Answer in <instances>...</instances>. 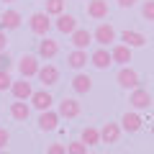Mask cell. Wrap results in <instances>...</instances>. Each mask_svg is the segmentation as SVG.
Wrapping results in <instances>:
<instances>
[{
  "label": "cell",
  "instance_id": "cell-14",
  "mask_svg": "<svg viewBox=\"0 0 154 154\" xmlns=\"http://www.w3.org/2000/svg\"><path fill=\"white\" fill-rule=\"evenodd\" d=\"M69 36H72V44H75V49H88L90 41H93V33H90L88 28H75Z\"/></svg>",
  "mask_w": 154,
  "mask_h": 154
},
{
  "label": "cell",
  "instance_id": "cell-9",
  "mask_svg": "<svg viewBox=\"0 0 154 154\" xmlns=\"http://www.w3.org/2000/svg\"><path fill=\"white\" fill-rule=\"evenodd\" d=\"M80 103H77L75 98H64L59 103V110H57V113H59V118H77V116H80Z\"/></svg>",
  "mask_w": 154,
  "mask_h": 154
},
{
  "label": "cell",
  "instance_id": "cell-3",
  "mask_svg": "<svg viewBox=\"0 0 154 154\" xmlns=\"http://www.w3.org/2000/svg\"><path fill=\"white\" fill-rule=\"evenodd\" d=\"M93 41H98L100 46L113 44V41H116V28L110 26V23H100V26L93 31Z\"/></svg>",
  "mask_w": 154,
  "mask_h": 154
},
{
  "label": "cell",
  "instance_id": "cell-23",
  "mask_svg": "<svg viewBox=\"0 0 154 154\" xmlns=\"http://www.w3.org/2000/svg\"><path fill=\"white\" fill-rule=\"evenodd\" d=\"M67 64L72 67V69H82L85 64H88V51L85 49H75L67 54Z\"/></svg>",
  "mask_w": 154,
  "mask_h": 154
},
{
  "label": "cell",
  "instance_id": "cell-35",
  "mask_svg": "<svg viewBox=\"0 0 154 154\" xmlns=\"http://www.w3.org/2000/svg\"><path fill=\"white\" fill-rule=\"evenodd\" d=\"M3 3H13V0H3Z\"/></svg>",
  "mask_w": 154,
  "mask_h": 154
},
{
  "label": "cell",
  "instance_id": "cell-24",
  "mask_svg": "<svg viewBox=\"0 0 154 154\" xmlns=\"http://www.w3.org/2000/svg\"><path fill=\"white\" fill-rule=\"evenodd\" d=\"M82 141L88 144V146H98V144H100V131H98V128H93V126L82 128Z\"/></svg>",
  "mask_w": 154,
  "mask_h": 154
},
{
  "label": "cell",
  "instance_id": "cell-34",
  "mask_svg": "<svg viewBox=\"0 0 154 154\" xmlns=\"http://www.w3.org/2000/svg\"><path fill=\"white\" fill-rule=\"evenodd\" d=\"M152 136H154V123H152Z\"/></svg>",
  "mask_w": 154,
  "mask_h": 154
},
{
  "label": "cell",
  "instance_id": "cell-19",
  "mask_svg": "<svg viewBox=\"0 0 154 154\" xmlns=\"http://www.w3.org/2000/svg\"><path fill=\"white\" fill-rule=\"evenodd\" d=\"M121 41H123L126 46H131V49H139V46L146 44V36L139 33V31H123V33H121Z\"/></svg>",
  "mask_w": 154,
  "mask_h": 154
},
{
  "label": "cell",
  "instance_id": "cell-33",
  "mask_svg": "<svg viewBox=\"0 0 154 154\" xmlns=\"http://www.w3.org/2000/svg\"><path fill=\"white\" fill-rule=\"evenodd\" d=\"M118 5H121V8H134V5H136V0H118Z\"/></svg>",
  "mask_w": 154,
  "mask_h": 154
},
{
  "label": "cell",
  "instance_id": "cell-5",
  "mask_svg": "<svg viewBox=\"0 0 154 154\" xmlns=\"http://www.w3.org/2000/svg\"><path fill=\"white\" fill-rule=\"evenodd\" d=\"M128 103H131V108L144 110V108L152 105V95H149V90H144V88H134L131 95H128Z\"/></svg>",
  "mask_w": 154,
  "mask_h": 154
},
{
  "label": "cell",
  "instance_id": "cell-15",
  "mask_svg": "<svg viewBox=\"0 0 154 154\" xmlns=\"http://www.w3.org/2000/svg\"><path fill=\"white\" fill-rule=\"evenodd\" d=\"M21 26V13L18 11H5L3 16H0V28L3 31H13V28Z\"/></svg>",
  "mask_w": 154,
  "mask_h": 154
},
{
  "label": "cell",
  "instance_id": "cell-7",
  "mask_svg": "<svg viewBox=\"0 0 154 154\" xmlns=\"http://www.w3.org/2000/svg\"><path fill=\"white\" fill-rule=\"evenodd\" d=\"M36 77H38V82H44V88H51V85L59 82V69L54 64H44V67H38Z\"/></svg>",
  "mask_w": 154,
  "mask_h": 154
},
{
  "label": "cell",
  "instance_id": "cell-25",
  "mask_svg": "<svg viewBox=\"0 0 154 154\" xmlns=\"http://www.w3.org/2000/svg\"><path fill=\"white\" fill-rule=\"evenodd\" d=\"M46 13H49V16L64 13V0H46Z\"/></svg>",
  "mask_w": 154,
  "mask_h": 154
},
{
  "label": "cell",
  "instance_id": "cell-6",
  "mask_svg": "<svg viewBox=\"0 0 154 154\" xmlns=\"http://www.w3.org/2000/svg\"><path fill=\"white\" fill-rule=\"evenodd\" d=\"M38 59L33 54H23L21 59H18V72H21V77H36L38 72Z\"/></svg>",
  "mask_w": 154,
  "mask_h": 154
},
{
  "label": "cell",
  "instance_id": "cell-11",
  "mask_svg": "<svg viewBox=\"0 0 154 154\" xmlns=\"http://www.w3.org/2000/svg\"><path fill=\"white\" fill-rule=\"evenodd\" d=\"M90 62H93L98 69H108V67L113 64V57H110V51L105 49V46H100V49H95L93 54H90Z\"/></svg>",
  "mask_w": 154,
  "mask_h": 154
},
{
  "label": "cell",
  "instance_id": "cell-20",
  "mask_svg": "<svg viewBox=\"0 0 154 154\" xmlns=\"http://www.w3.org/2000/svg\"><path fill=\"white\" fill-rule=\"evenodd\" d=\"M51 103H54V98H51L46 90H38V93L31 95V105H33L36 110H46V108H51Z\"/></svg>",
  "mask_w": 154,
  "mask_h": 154
},
{
  "label": "cell",
  "instance_id": "cell-8",
  "mask_svg": "<svg viewBox=\"0 0 154 154\" xmlns=\"http://www.w3.org/2000/svg\"><path fill=\"white\" fill-rule=\"evenodd\" d=\"M57 123H59V113L57 110H51V108L41 110V116H38V128L41 131H54Z\"/></svg>",
  "mask_w": 154,
  "mask_h": 154
},
{
  "label": "cell",
  "instance_id": "cell-28",
  "mask_svg": "<svg viewBox=\"0 0 154 154\" xmlns=\"http://www.w3.org/2000/svg\"><path fill=\"white\" fill-rule=\"evenodd\" d=\"M141 16L146 18V21H154V0H146L141 5Z\"/></svg>",
  "mask_w": 154,
  "mask_h": 154
},
{
  "label": "cell",
  "instance_id": "cell-13",
  "mask_svg": "<svg viewBox=\"0 0 154 154\" xmlns=\"http://www.w3.org/2000/svg\"><path fill=\"white\" fill-rule=\"evenodd\" d=\"M88 16L95 18V21L108 18V3L105 0H88Z\"/></svg>",
  "mask_w": 154,
  "mask_h": 154
},
{
  "label": "cell",
  "instance_id": "cell-10",
  "mask_svg": "<svg viewBox=\"0 0 154 154\" xmlns=\"http://www.w3.org/2000/svg\"><path fill=\"white\" fill-rule=\"evenodd\" d=\"M121 139V126L118 123H105L100 128V144H118Z\"/></svg>",
  "mask_w": 154,
  "mask_h": 154
},
{
  "label": "cell",
  "instance_id": "cell-21",
  "mask_svg": "<svg viewBox=\"0 0 154 154\" xmlns=\"http://www.w3.org/2000/svg\"><path fill=\"white\" fill-rule=\"evenodd\" d=\"M11 116L16 118V121H28V116H31V105H28L26 100H16V103H11Z\"/></svg>",
  "mask_w": 154,
  "mask_h": 154
},
{
  "label": "cell",
  "instance_id": "cell-4",
  "mask_svg": "<svg viewBox=\"0 0 154 154\" xmlns=\"http://www.w3.org/2000/svg\"><path fill=\"white\" fill-rule=\"evenodd\" d=\"M11 93H13V98H16V100H31L33 88H31V82H28V77L13 80V85H11Z\"/></svg>",
  "mask_w": 154,
  "mask_h": 154
},
{
  "label": "cell",
  "instance_id": "cell-16",
  "mask_svg": "<svg viewBox=\"0 0 154 154\" xmlns=\"http://www.w3.org/2000/svg\"><path fill=\"white\" fill-rule=\"evenodd\" d=\"M141 116L139 113H123V118H121V128L123 131H128V134H136L139 128H141Z\"/></svg>",
  "mask_w": 154,
  "mask_h": 154
},
{
  "label": "cell",
  "instance_id": "cell-18",
  "mask_svg": "<svg viewBox=\"0 0 154 154\" xmlns=\"http://www.w3.org/2000/svg\"><path fill=\"white\" fill-rule=\"evenodd\" d=\"M110 57H113L116 64H128V62H131V46H126V44H116L113 49H110Z\"/></svg>",
  "mask_w": 154,
  "mask_h": 154
},
{
  "label": "cell",
  "instance_id": "cell-31",
  "mask_svg": "<svg viewBox=\"0 0 154 154\" xmlns=\"http://www.w3.org/2000/svg\"><path fill=\"white\" fill-rule=\"evenodd\" d=\"M0 69H11V57L5 51H0Z\"/></svg>",
  "mask_w": 154,
  "mask_h": 154
},
{
  "label": "cell",
  "instance_id": "cell-17",
  "mask_svg": "<svg viewBox=\"0 0 154 154\" xmlns=\"http://www.w3.org/2000/svg\"><path fill=\"white\" fill-rule=\"evenodd\" d=\"M77 28V18L69 16V13H59L57 16V31L59 33H72Z\"/></svg>",
  "mask_w": 154,
  "mask_h": 154
},
{
  "label": "cell",
  "instance_id": "cell-1",
  "mask_svg": "<svg viewBox=\"0 0 154 154\" xmlns=\"http://www.w3.org/2000/svg\"><path fill=\"white\" fill-rule=\"evenodd\" d=\"M116 80H118V85H121L123 90H134V88H139V72L136 69H131L128 64H121V69H118V75H116Z\"/></svg>",
  "mask_w": 154,
  "mask_h": 154
},
{
  "label": "cell",
  "instance_id": "cell-32",
  "mask_svg": "<svg viewBox=\"0 0 154 154\" xmlns=\"http://www.w3.org/2000/svg\"><path fill=\"white\" fill-rule=\"evenodd\" d=\"M8 49V36H5V31L0 28V51H5Z\"/></svg>",
  "mask_w": 154,
  "mask_h": 154
},
{
  "label": "cell",
  "instance_id": "cell-29",
  "mask_svg": "<svg viewBox=\"0 0 154 154\" xmlns=\"http://www.w3.org/2000/svg\"><path fill=\"white\" fill-rule=\"evenodd\" d=\"M46 152H49V154H67V146H64V144H49Z\"/></svg>",
  "mask_w": 154,
  "mask_h": 154
},
{
  "label": "cell",
  "instance_id": "cell-12",
  "mask_svg": "<svg viewBox=\"0 0 154 154\" xmlns=\"http://www.w3.org/2000/svg\"><path fill=\"white\" fill-rule=\"evenodd\" d=\"M57 54H59V44H57L54 38L44 36V41H38V57L41 59H54Z\"/></svg>",
  "mask_w": 154,
  "mask_h": 154
},
{
  "label": "cell",
  "instance_id": "cell-2",
  "mask_svg": "<svg viewBox=\"0 0 154 154\" xmlns=\"http://www.w3.org/2000/svg\"><path fill=\"white\" fill-rule=\"evenodd\" d=\"M28 28H31L36 36H46L49 33V28H51V21H49V13H33L31 16V21H28Z\"/></svg>",
  "mask_w": 154,
  "mask_h": 154
},
{
  "label": "cell",
  "instance_id": "cell-30",
  "mask_svg": "<svg viewBox=\"0 0 154 154\" xmlns=\"http://www.w3.org/2000/svg\"><path fill=\"white\" fill-rule=\"evenodd\" d=\"M8 144H11V134H8L5 128H0V149H5Z\"/></svg>",
  "mask_w": 154,
  "mask_h": 154
},
{
  "label": "cell",
  "instance_id": "cell-27",
  "mask_svg": "<svg viewBox=\"0 0 154 154\" xmlns=\"http://www.w3.org/2000/svg\"><path fill=\"white\" fill-rule=\"evenodd\" d=\"M11 85H13V80H11V75H8V69H0V93L11 90Z\"/></svg>",
  "mask_w": 154,
  "mask_h": 154
},
{
  "label": "cell",
  "instance_id": "cell-26",
  "mask_svg": "<svg viewBox=\"0 0 154 154\" xmlns=\"http://www.w3.org/2000/svg\"><path fill=\"white\" fill-rule=\"evenodd\" d=\"M67 154H88V144L80 139V141H69L67 144Z\"/></svg>",
  "mask_w": 154,
  "mask_h": 154
},
{
  "label": "cell",
  "instance_id": "cell-22",
  "mask_svg": "<svg viewBox=\"0 0 154 154\" xmlns=\"http://www.w3.org/2000/svg\"><path fill=\"white\" fill-rule=\"evenodd\" d=\"M72 90H75L77 95H88L90 90H93V80H90L88 75H75V80H72Z\"/></svg>",
  "mask_w": 154,
  "mask_h": 154
}]
</instances>
